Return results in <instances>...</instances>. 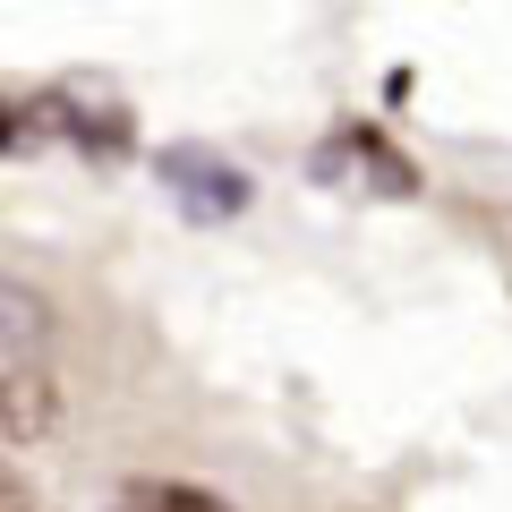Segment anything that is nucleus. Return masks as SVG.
<instances>
[{
	"mask_svg": "<svg viewBox=\"0 0 512 512\" xmlns=\"http://www.w3.org/2000/svg\"><path fill=\"white\" fill-rule=\"evenodd\" d=\"M154 180L180 197L188 222H222V214L248 205V180H239L222 154H205V146H163V154H154Z\"/></svg>",
	"mask_w": 512,
	"mask_h": 512,
	"instance_id": "f257e3e1",
	"label": "nucleus"
},
{
	"mask_svg": "<svg viewBox=\"0 0 512 512\" xmlns=\"http://www.w3.org/2000/svg\"><path fill=\"white\" fill-rule=\"evenodd\" d=\"M52 342V308L43 291H26L18 274H0V367H35Z\"/></svg>",
	"mask_w": 512,
	"mask_h": 512,
	"instance_id": "f03ea898",
	"label": "nucleus"
},
{
	"mask_svg": "<svg viewBox=\"0 0 512 512\" xmlns=\"http://www.w3.org/2000/svg\"><path fill=\"white\" fill-rule=\"evenodd\" d=\"M52 427H60L52 376H43V367H0V436L35 444V436H52Z\"/></svg>",
	"mask_w": 512,
	"mask_h": 512,
	"instance_id": "7ed1b4c3",
	"label": "nucleus"
},
{
	"mask_svg": "<svg viewBox=\"0 0 512 512\" xmlns=\"http://www.w3.org/2000/svg\"><path fill=\"white\" fill-rule=\"evenodd\" d=\"M120 512H231V504L205 487H180V478H137V487H120Z\"/></svg>",
	"mask_w": 512,
	"mask_h": 512,
	"instance_id": "20e7f679",
	"label": "nucleus"
},
{
	"mask_svg": "<svg viewBox=\"0 0 512 512\" xmlns=\"http://www.w3.org/2000/svg\"><path fill=\"white\" fill-rule=\"evenodd\" d=\"M0 512H26V487H18L9 470H0Z\"/></svg>",
	"mask_w": 512,
	"mask_h": 512,
	"instance_id": "39448f33",
	"label": "nucleus"
}]
</instances>
